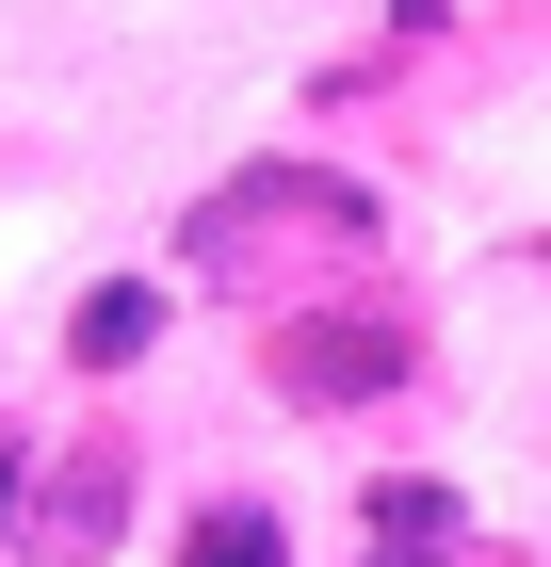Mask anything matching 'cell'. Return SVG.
<instances>
[{
    "instance_id": "obj_4",
    "label": "cell",
    "mask_w": 551,
    "mask_h": 567,
    "mask_svg": "<svg viewBox=\"0 0 551 567\" xmlns=\"http://www.w3.org/2000/svg\"><path fill=\"white\" fill-rule=\"evenodd\" d=\"M146 341H163V292H146V276H114V292H82V373H130Z\"/></svg>"
},
{
    "instance_id": "obj_7",
    "label": "cell",
    "mask_w": 551,
    "mask_h": 567,
    "mask_svg": "<svg viewBox=\"0 0 551 567\" xmlns=\"http://www.w3.org/2000/svg\"><path fill=\"white\" fill-rule=\"evenodd\" d=\"M535 260H551V244H535Z\"/></svg>"
},
{
    "instance_id": "obj_6",
    "label": "cell",
    "mask_w": 551,
    "mask_h": 567,
    "mask_svg": "<svg viewBox=\"0 0 551 567\" xmlns=\"http://www.w3.org/2000/svg\"><path fill=\"white\" fill-rule=\"evenodd\" d=\"M0 503H17V437H0Z\"/></svg>"
},
{
    "instance_id": "obj_3",
    "label": "cell",
    "mask_w": 551,
    "mask_h": 567,
    "mask_svg": "<svg viewBox=\"0 0 551 567\" xmlns=\"http://www.w3.org/2000/svg\"><path fill=\"white\" fill-rule=\"evenodd\" d=\"M374 535H389L374 567H438V551H455V486H422V471H389V486H374Z\"/></svg>"
},
{
    "instance_id": "obj_2",
    "label": "cell",
    "mask_w": 551,
    "mask_h": 567,
    "mask_svg": "<svg viewBox=\"0 0 551 567\" xmlns=\"http://www.w3.org/2000/svg\"><path fill=\"white\" fill-rule=\"evenodd\" d=\"M114 503H130V454L82 437V454L33 486V567H98V551H114Z\"/></svg>"
},
{
    "instance_id": "obj_5",
    "label": "cell",
    "mask_w": 551,
    "mask_h": 567,
    "mask_svg": "<svg viewBox=\"0 0 551 567\" xmlns=\"http://www.w3.org/2000/svg\"><path fill=\"white\" fill-rule=\"evenodd\" d=\"M178 567H293V535L259 519V503H212V519H195V551Z\"/></svg>"
},
{
    "instance_id": "obj_1",
    "label": "cell",
    "mask_w": 551,
    "mask_h": 567,
    "mask_svg": "<svg viewBox=\"0 0 551 567\" xmlns=\"http://www.w3.org/2000/svg\"><path fill=\"white\" fill-rule=\"evenodd\" d=\"M259 373L293 405H374V390L422 373V324H406V308H293V324L259 341Z\"/></svg>"
}]
</instances>
